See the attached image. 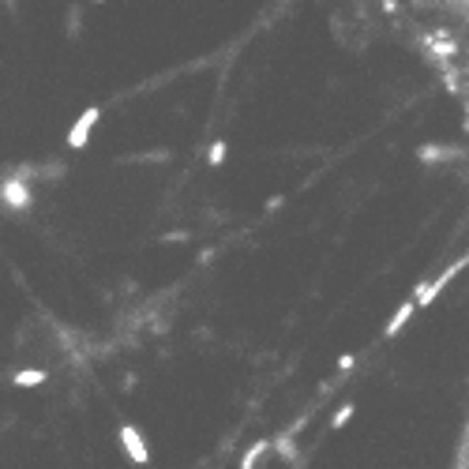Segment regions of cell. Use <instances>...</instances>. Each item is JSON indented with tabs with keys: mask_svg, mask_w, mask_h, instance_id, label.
Returning a JSON list of instances; mask_svg holds the SVG:
<instances>
[{
	"mask_svg": "<svg viewBox=\"0 0 469 469\" xmlns=\"http://www.w3.org/2000/svg\"><path fill=\"white\" fill-rule=\"evenodd\" d=\"M0 199H4L8 206H27L31 192H27V184H23V180H8V184H0Z\"/></svg>",
	"mask_w": 469,
	"mask_h": 469,
	"instance_id": "1",
	"label": "cell"
},
{
	"mask_svg": "<svg viewBox=\"0 0 469 469\" xmlns=\"http://www.w3.org/2000/svg\"><path fill=\"white\" fill-rule=\"evenodd\" d=\"M94 121H98V109H87V113H83V121L68 132V147H83L87 136H90V124H94Z\"/></svg>",
	"mask_w": 469,
	"mask_h": 469,
	"instance_id": "2",
	"label": "cell"
},
{
	"mask_svg": "<svg viewBox=\"0 0 469 469\" xmlns=\"http://www.w3.org/2000/svg\"><path fill=\"white\" fill-rule=\"evenodd\" d=\"M42 380H45L42 368H23V372H16V387H38Z\"/></svg>",
	"mask_w": 469,
	"mask_h": 469,
	"instance_id": "3",
	"label": "cell"
}]
</instances>
